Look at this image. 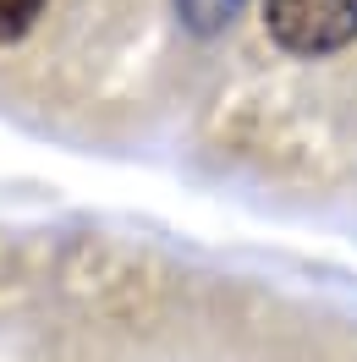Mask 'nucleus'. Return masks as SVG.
<instances>
[{
    "instance_id": "1",
    "label": "nucleus",
    "mask_w": 357,
    "mask_h": 362,
    "mask_svg": "<svg viewBox=\"0 0 357 362\" xmlns=\"http://www.w3.org/2000/svg\"><path fill=\"white\" fill-rule=\"evenodd\" d=\"M264 28L291 55H330L357 39V0H264Z\"/></svg>"
},
{
    "instance_id": "3",
    "label": "nucleus",
    "mask_w": 357,
    "mask_h": 362,
    "mask_svg": "<svg viewBox=\"0 0 357 362\" xmlns=\"http://www.w3.org/2000/svg\"><path fill=\"white\" fill-rule=\"evenodd\" d=\"M39 11H45V0H0V45L23 39L28 28L39 23Z\"/></svg>"
},
{
    "instance_id": "2",
    "label": "nucleus",
    "mask_w": 357,
    "mask_h": 362,
    "mask_svg": "<svg viewBox=\"0 0 357 362\" xmlns=\"http://www.w3.org/2000/svg\"><path fill=\"white\" fill-rule=\"evenodd\" d=\"M242 6L247 0H176L181 23L193 28V33H220V28H231Z\"/></svg>"
}]
</instances>
